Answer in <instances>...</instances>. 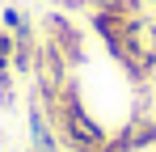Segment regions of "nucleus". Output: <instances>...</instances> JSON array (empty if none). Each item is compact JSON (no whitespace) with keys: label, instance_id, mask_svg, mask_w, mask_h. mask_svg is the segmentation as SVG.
<instances>
[{"label":"nucleus","instance_id":"obj_7","mask_svg":"<svg viewBox=\"0 0 156 152\" xmlns=\"http://www.w3.org/2000/svg\"><path fill=\"white\" fill-rule=\"evenodd\" d=\"M0 72H13V34L0 25Z\"/></svg>","mask_w":156,"mask_h":152},{"label":"nucleus","instance_id":"obj_4","mask_svg":"<svg viewBox=\"0 0 156 152\" xmlns=\"http://www.w3.org/2000/svg\"><path fill=\"white\" fill-rule=\"evenodd\" d=\"M26 110H30V148H34V152H59V148H63V144H59V131H55L51 114H47V106L38 101L34 89H30Z\"/></svg>","mask_w":156,"mask_h":152},{"label":"nucleus","instance_id":"obj_9","mask_svg":"<svg viewBox=\"0 0 156 152\" xmlns=\"http://www.w3.org/2000/svg\"><path fill=\"white\" fill-rule=\"evenodd\" d=\"M148 93H152V101H156V76H152V80H148Z\"/></svg>","mask_w":156,"mask_h":152},{"label":"nucleus","instance_id":"obj_2","mask_svg":"<svg viewBox=\"0 0 156 152\" xmlns=\"http://www.w3.org/2000/svg\"><path fill=\"white\" fill-rule=\"evenodd\" d=\"M122 34H127V47H131V55H135V63L148 76H156V17L135 13V17L122 21Z\"/></svg>","mask_w":156,"mask_h":152},{"label":"nucleus","instance_id":"obj_3","mask_svg":"<svg viewBox=\"0 0 156 152\" xmlns=\"http://www.w3.org/2000/svg\"><path fill=\"white\" fill-rule=\"evenodd\" d=\"M42 34H47L55 47L68 55V63H72V68L84 63V34H80V25L72 21L68 13H47V17H42Z\"/></svg>","mask_w":156,"mask_h":152},{"label":"nucleus","instance_id":"obj_1","mask_svg":"<svg viewBox=\"0 0 156 152\" xmlns=\"http://www.w3.org/2000/svg\"><path fill=\"white\" fill-rule=\"evenodd\" d=\"M51 114L55 131H59V144L72 152H101L105 144H110V131H105V123H97L93 118V110L84 106V97H80V85L76 76L59 89V97H55V106L47 110Z\"/></svg>","mask_w":156,"mask_h":152},{"label":"nucleus","instance_id":"obj_5","mask_svg":"<svg viewBox=\"0 0 156 152\" xmlns=\"http://www.w3.org/2000/svg\"><path fill=\"white\" fill-rule=\"evenodd\" d=\"M34 59H38V34H34V25H26L13 34V72L34 76Z\"/></svg>","mask_w":156,"mask_h":152},{"label":"nucleus","instance_id":"obj_6","mask_svg":"<svg viewBox=\"0 0 156 152\" xmlns=\"http://www.w3.org/2000/svg\"><path fill=\"white\" fill-rule=\"evenodd\" d=\"M0 25H4L9 34H17V30H26V25H30V17L21 13V9H17V4H9V9L0 13Z\"/></svg>","mask_w":156,"mask_h":152},{"label":"nucleus","instance_id":"obj_10","mask_svg":"<svg viewBox=\"0 0 156 152\" xmlns=\"http://www.w3.org/2000/svg\"><path fill=\"white\" fill-rule=\"evenodd\" d=\"M30 152H34V148H30Z\"/></svg>","mask_w":156,"mask_h":152},{"label":"nucleus","instance_id":"obj_8","mask_svg":"<svg viewBox=\"0 0 156 152\" xmlns=\"http://www.w3.org/2000/svg\"><path fill=\"white\" fill-rule=\"evenodd\" d=\"M13 101H17V93H13V72H0V110H13Z\"/></svg>","mask_w":156,"mask_h":152}]
</instances>
